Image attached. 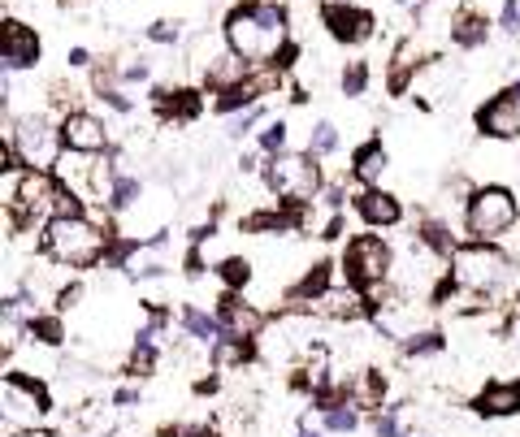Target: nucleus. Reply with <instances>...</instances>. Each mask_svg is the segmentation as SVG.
I'll return each instance as SVG.
<instances>
[{
  "instance_id": "nucleus-1",
  "label": "nucleus",
  "mask_w": 520,
  "mask_h": 437,
  "mask_svg": "<svg viewBox=\"0 0 520 437\" xmlns=\"http://www.w3.org/2000/svg\"><path fill=\"white\" fill-rule=\"evenodd\" d=\"M113 213L104 217H48L44 221V234H39V256L52 260L57 269H70V273H87V269H100L104 256H109V243H113Z\"/></svg>"
},
{
  "instance_id": "nucleus-2",
  "label": "nucleus",
  "mask_w": 520,
  "mask_h": 437,
  "mask_svg": "<svg viewBox=\"0 0 520 437\" xmlns=\"http://www.w3.org/2000/svg\"><path fill=\"white\" fill-rule=\"evenodd\" d=\"M226 44L252 65H265L291 39V5L286 0H239L221 22Z\"/></svg>"
},
{
  "instance_id": "nucleus-3",
  "label": "nucleus",
  "mask_w": 520,
  "mask_h": 437,
  "mask_svg": "<svg viewBox=\"0 0 520 437\" xmlns=\"http://www.w3.org/2000/svg\"><path fill=\"white\" fill-rule=\"evenodd\" d=\"M321 156L304 152H278L265 156L260 165V178H265L269 195H278L286 204H317V195L325 191V174H321Z\"/></svg>"
},
{
  "instance_id": "nucleus-4",
  "label": "nucleus",
  "mask_w": 520,
  "mask_h": 437,
  "mask_svg": "<svg viewBox=\"0 0 520 437\" xmlns=\"http://www.w3.org/2000/svg\"><path fill=\"white\" fill-rule=\"evenodd\" d=\"M520 221V195L503 182H481L473 187L464 204V230L468 238H481V243H499L503 234H512Z\"/></svg>"
},
{
  "instance_id": "nucleus-5",
  "label": "nucleus",
  "mask_w": 520,
  "mask_h": 437,
  "mask_svg": "<svg viewBox=\"0 0 520 437\" xmlns=\"http://www.w3.org/2000/svg\"><path fill=\"white\" fill-rule=\"evenodd\" d=\"M5 143L18 152V161L26 169H52L61 161L65 143H61V126L48 113H5Z\"/></svg>"
},
{
  "instance_id": "nucleus-6",
  "label": "nucleus",
  "mask_w": 520,
  "mask_h": 437,
  "mask_svg": "<svg viewBox=\"0 0 520 437\" xmlns=\"http://www.w3.org/2000/svg\"><path fill=\"white\" fill-rule=\"evenodd\" d=\"M338 273H343V282L351 290L369 295V290L386 286L395 277V251H390L382 234H351L343 256H338Z\"/></svg>"
},
{
  "instance_id": "nucleus-7",
  "label": "nucleus",
  "mask_w": 520,
  "mask_h": 437,
  "mask_svg": "<svg viewBox=\"0 0 520 437\" xmlns=\"http://www.w3.org/2000/svg\"><path fill=\"white\" fill-rule=\"evenodd\" d=\"M451 273L460 277V286L468 295H486L507 277V256L494 243H481V238H468L451 251Z\"/></svg>"
},
{
  "instance_id": "nucleus-8",
  "label": "nucleus",
  "mask_w": 520,
  "mask_h": 437,
  "mask_svg": "<svg viewBox=\"0 0 520 437\" xmlns=\"http://www.w3.org/2000/svg\"><path fill=\"white\" fill-rule=\"evenodd\" d=\"M317 13H321L325 35H330L338 48H360L377 35V13L356 5V0H321Z\"/></svg>"
},
{
  "instance_id": "nucleus-9",
  "label": "nucleus",
  "mask_w": 520,
  "mask_h": 437,
  "mask_svg": "<svg viewBox=\"0 0 520 437\" xmlns=\"http://www.w3.org/2000/svg\"><path fill=\"white\" fill-rule=\"evenodd\" d=\"M61 126V143L65 152H83V156H104L113 148V130L104 117H96L91 109H70L57 117Z\"/></svg>"
},
{
  "instance_id": "nucleus-10",
  "label": "nucleus",
  "mask_w": 520,
  "mask_h": 437,
  "mask_svg": "<svg viewBox=\"0 0 520 437\" xmlns=\"http://www.w3.org/2000/svg\"><path fill=\"white\" fill-rule=\"evenodd\" d=\"M39 57H44V39H39V31L9 13V18L0 22V70L26 74L39 65Z\"/></svg>"
},
{
  "instance_id": "nucleus-11",
  "label": "nucleus",
  "mask_w": 520,
  "mask_h": 437,
  "mask_svg": "<svg viewBox=\"0 0 520 437\" xmlns=\"http://www.w3.org/2000/svg\"><path fill=\"white\" fill-rule=\"evenodd\" d=\"M473 126L481 139H494V143H507V139H520V100L512 96V87L494 91L486 104H477L473 113Z\"/></svg>"
},
{
  "instance_id": "nucleus-12",
  "label": "nucleus",
  "mask_w": 520,
  "mask_h": 437,
  "mask_svg": "<svg viewBox=\"0 0 520 437\" xmlns=\"http://www.w3.org/2000/svg\"><path fill=\"white\" fill-rule=\"evenodd\" d=\"M148 100L165 126L200 122V113H204V87H187V83H174V87L161 83V87H152Z\"/></svg>"
},
{
  "instance_id": "nucleus-13",
  "label": "nucleus",
  "mask_w": 520,
  "mask_h": 437,
  "mask_svg": "<svg viewBox=\"0 0 520 437\" xmlns=\"http://www.w3.org/2000/svg\"><path fill=\"white\" fill-rule=\"evenodd\" d=\"M351 208H356V217L369 230H395V225H403V200L386 187H360L351 195Z\"/></svg>"
},
{
  "instance_id": "nucleus-14",
  "label": "nucleus",
  "mask_w": 520,
  "mask_h": 437,
  "mask_svg": "<svg viewBox=\"0 0 520 437\" xmlns=\"http://www.w3.org/2000/svg\"><path fill=\"white\" fill-rule=\"evenodd\" d=\"M421 70H425V35H403L395 44V52H390L386 91H390V96H408Z\"/></svg>"
},
{
  "instance_id": "nucleus-15",
  "label": "nucleus",
  "mask_w": 520,
  "mask_h": 437,
  "mask_svg": "<svg viewBox=\"0 0 520 437\" xmlns=\"http://www.w3.org/2000/svg\"><path fill=\"white\" fill-rule=\"evenodd\" d=\"M217 316H221V325H226V334H234V338H260L269 325V316L260 312L256 303H247L243 290H221Z\"/></svg>"
},
{
  "instance_id": "nucleus-16",
  "label": "nucleus",
  "mask_w": 520,
  "mask_h": 437,
  "mask_svg": "<svg viewBox=\"0 0 520 437\" xmlns=\"http://www.w3.org/2000/svg\"><path fill=\"white\" fill-rule=\"evenodd\" d=\"M351 182L356 187H382V178H386V169H390V152H386V143L382 139H364L351 148Z\"/></svg>"
},
{
  "instance_id": "nucleus-17",
  "label": "nucleus",
  "mask_w": 520,
  "mask_h": 437,
  "mask_svg": "<svg viewBox=\"0 0 520 437\" xmlns=\"http://www.w3.org/2000/svg\"><path fill=\"white\" fill-rule=\"evenodd\" d=\"M473 407L477 416L486 420H503V416H520V381H490L473 394Z\"/></svg>"
},
{
  "instance_id": "nucleus-18",
  "label": "nucleus",
  "mask_w": 520,
  "mask_h": 437,
  "mask_svg": "<svg viewBox=\"0 0 520 437\" xmlns=\"http://www.w3.org/2000/svg\"><path fill=\"white\" fill-rule=\"evenodd\" d=\"M247 74H252V61L239 57L234 48H226V52H221V57L200 74V87H204V91H213V96H217V91H226V87H239Z\"/></svg>"
},
{
  "instance_id": "nucleus-19",
  "label": "nucleus",
  "mask_w": 520,
  "mask_h": 437,
  "mask_svg": "<svg viewBox=\"0 0 520 437\" xmlns=\"http://www.w3.org/2000/svg\"><path fill=\"white\" fill-rule=\"evenodd\" d=\"M26 342H31V347H44V351H57L65 342V312L35 308L26 316Z\"/></svg>"
},
{
  "instance_id": "nucleus-20",
  "label": "nucleus",
  "mask_w": 520,
  "mask_h": 437,
  "mask_svg": "<svg viewBox=\"0 0 520 437\" xmlns=\"http://www.w3.org/2000/svg\"><path fill=\"white\" fill-rule=\"evenodd\" d=\"M447 44H451V48H460V52H477V48H486V44H490V18H486V13H477V9H464L460 18L451 22Z\"/></svg>"
},
{
  "instance_id": "nucleus-21",
  "label": "nucleus",
  "mask_w": 520,
  "mask_h": 437,
  "mask_svg": "<svg viewBox=\"0 0 520 437\" xmlns=\"http://www.w3.org/2000/svg\"><path fill=\"white\" fill-rule=\"evenodd\" d=\"M178 325L187 329V338H195L200 347H213V342L226 334L221 316H217V312H204L200 303H182V308H178Z\"/></svg>"
},
{
  "instance_id": "nucleus-22",
  "label": "nucleus",
  "mask_w": 520,
  "mask_h": 437,
  "mask_svg": "<svg viewBox=\"0 0 520 437\" xmlns=\"http://www.w3.org/2000/svg\"><path fill=\"white\" fill-rule=\"evenodd\" d=\"M117 416H122V407H117L109 399V407L104 403H87V407H78V416H74V425L83 437H109L117 429Z\"/></svg>"
},
{
  "instance_id": "nucleus-23",
  "label": "nucleus",
  "mask_w": 520,
  "mask_h": 437,
  "mask_svg": "<svg viewBox=\"0 0 520 437\" xmlns=\"http://www.w3.org/2000/svg\"><path fill=\"white\" fill-rule=\"evenodd\" d=\"M135 204H143V182H139L135 174H117L113 187H109V195H104V208H109L113 217H122V213H130Z\"/></svg>"
},
{
  "instance_id": "nucleus-24",
  "label": "nucleus",
  "mask_w": 520,
  "mask_h": 437,
  "mask_svg": "<svg viewBox=\"0 0 520 437\" xmlns=\"http://www.w3.org/2000/svg\"><path fill=\"white\" fill-rule=\"evenodd\" d=\"M213 273H217L221 290H247V286L256 282V264L247 260V256H221L213 264Z\"/></svg>"
},
{
  "instance_id": "nucleus-25",
  "label": "nucleus",
  "mask_w": 520,
  "mask_h": 437,
  "mask_svg": "<svg viewBox=\"0 0 520 437\" xmlns=\"http://www.w3.org/2000/svg\"><path fill=\"white\" fill-rule=\"evenodd\" d=\"M369 83H373V65L364 61V57L347 61V65H343V74H338V91H343L347 100H360L364 91H369Z\"/></svg>"
},
{
  "instance_id": "nucleus-26",
  "label": "nucleus",
  "mask_w": 520,
  "mask_h": 437,
  "mask_svg": "<svg viewBox=\"0 0 520 437\" xmlns=\"http://www.w3.org/2000/svg\"><path fill=\"white\" fill-rule=\"evenodd\" d=\"M447 351V334L442 329H416V334L403 342V355H412V360H425V355H442Z\"/></svg>"
},
{
  "instance_id": "nucleus-27",
  "label": "nucleus",
  "mask_w": 520,
  "mask_h": 437,
  "mask_svg": "<svg viewBox=\"0 0 520 437\" xmlns=\"http://www.w3.org/2000/svg\"><path fill=\"white\" fill-rule=\"evenodd\" d=\"M156 364H161V347L156 342H135L126 360V377H152Z\"/></svg>"
},
{
  "instance_id": "nucleus-28",
  "label": "nucleus",
  "mask_w": 520,
  "mask_h": 437,
  "mask_svg": "<svg viewBox=\"0 0 520 437\" xmlns=\"http://www.w3.org/2000/svg\"><path fill=\"white\" fill-rule=\"evenodd\" d=\"M325 420H321V429L325 433H356L360 429V407L356 403H338V407H330V412H321Z\"/></svg>"
},
{
  "instance_id": "nucleus-29",
  "label": "nucleus",
  "mask_w": 520,
  "mask_h": 437,
  "mask_svg": "<svg viewBox=\"0 0 520 437\" xmlns=\"http://www.w3.org/2000/svg\"><path fill=\"white\" fill-rule=\"evenodd\" d=\"M265 117H269V109H265V104H252V109H243V113H234V117H230L226 135H230L234 143H243L247 135H256V126L265 122Z\"/></svg>"
},
{
  "instance_id": "nucleus-30",
  "label": "nucleus",
  "mask_w": 520,
  "mask_h": 437,
  "mask_svg": "<svg viewBox=\"0 0 520 437\" xmlns=\"http://www.w3.org/2000/svg\"><path fill=\"white\" fill-rule=\"evenodd\" d=\"M286 143H291V126L282 122V117H273V122H265V130L256 135V148L265 152V156H278L286 152Z\"/></svg>"
},
{
  "instance_id": "nucleus-31",
  "label": "nucleus",
  "mask_w": 520,
  "mask_h": 437,
  "mask_svg": "<svg viewBox=\"0 0 520 437\" xmlns=\"http://www.w3.org/2000/svg\"><path fill=\"white\" fill-rule=\"evenodd\" d=\"M308 152L312 156H334L338 152V126L334 122H312V130H308Z\"/></svg>"
},
{
  "instance_id": "nucleus-32",
  "label": "nucleus",
  "mask_w": 520,
  "mask_h": 437,
  "mask_svg": "<svg viewBox=\"0 0 520 437\" xmlns=\"http://www.w3.org/2000/svg\"><path fill=\"white\" fill-rule=\"evenodd\" d=\"M143 35H148L152 44H161V48H174V44H182V22L178 18H156Z\"/></svg>"
},
{
  "instance_id": "nucleus-33",
  "label": "nucleus",
  "mask_w": 520,
  "mask_h": 437,
  "mask_svg": "<svg viewBox=\"0 0 520 437\" xmlns=\"http://www.w3.org/2000/svg\"><path fill=\"white\" fill-rule=\"evenodd\" d=\"M399 407H377L373 412V437H399Z\"/></svg>"
},
{
  "instance_id": "nucleus-34",
  "label": "nucleus",
  "mask_w": 520,
  "mask_h": 437,
  "mask_svg": "<svg viewBox=\"0 0 520 437\" xmlns=\"http://www.w3.org/2000/svg\"><path fill=\"white\" fill-rule=\"evenodd\" d=\"M499 31H503V35H520V0H503V9H499Z\"/></svg>"
},
{
  "instance_id": "nucleus-35",
  "label": "nucleus",
  "mask_w": 520,
  "mask_h": 437,
  "mask_svg": "<svg viewBox=\"0 0 520 437\" xmlns=\"http://www.w3.org/2000/svg\"><path fill=\"white\" fill-rule=\"evenodd\" d=\"M148 78H152V61L135 57L130 65H122V83H148Z\"/></svg>"
},
{
  "instance_id": "nucleus-36",
  "label": "nucleus",
  "mask_w": 520,
  "mask_h": 437,
  "mask_svg": "<svg viewBox=\"0 0 520 437\" xmlns=\"http://www.w3.org/2000/svg\"><path fill=\"white\" fill-rule=\"evenodd\" d=\"M100 100H104V104H109V109H113V113H135V100H130V96H126V91H122V87H113V91H104V96H100Z\"/></svg>"
},
{
  "instance_id": "nucleus-37",
  "label": "nucleus",
  "mask_w": 520,
  "mask_h": 437,
  "mask_svg": "<svg viewBox=\"0 0 520 437\" xmlns=\"http://www.w3.org/2000/svg\"><path fill=\"white\" fill-rule=\"evenodd\" d=\"M113 403H117V407H122V412H126V407L143 403V390H139V386H122V390H113Z\"/></svg>"
},
{
  "instance_id": "nucleus-38",
  "label": "nucleus",
  "mask_w": 520,
  "mask_h": 437,
  "mask_svg": "<svg viewBox=\"0 0 520 437\" xmlns=\"http://www.w3.org/2000/svg\"><path fill=\"white\" fill-rule=\"evenodd\" d=\"M65 65H70V70H87V65H91V52H87V48H70V52H65Z\"/></svg>"
},
{
  "instance_id": "nucleus-39",
  "label": "nucleus",
  "mask_w": 520,
  "mask_h": 437,
  "mask_svg": "<svg viewBox=\"0 0 520 437\" xmlns=\"http://www.w3.org/2000/svg\"><path fill=\"white\" fill-rule=\"evenodd\" d=\"M256 152H260V148H256ZM256 152H243V156H239V174H256V169L265 165V161H256Z\"/></svg>"
},
{
  "instance_id": "nucleus-40",
  "label": "nucleus",
  "mask_w": 520,
  "mask_h": 437,
  "mask_svg": "<svg viewBox=\"0 0 520 437\" xmlns=\"http://www.w3.org/2000/svg\"><path fill=\"white\" fill-rule=\"evenodd\" d=\"M295 437H325V429H312L308 420H304V425H299V433H295Z\"/></svg>"
},
{
  "instance_id": "nucleus-41",
  "label": "nucleus",
  "mask_w": 520,
  "mask_h": 437,
  "mask_svg": "<svg viewBox=\"0 0 520 437\" xmlns=\"http://www.w3.org/2000/svg\"><path fill=\"white\" fill-rule=\"evenodd\" d=\"M512 96H516V100H520V78H516V83H512Z\"/></svg>"
},
{
  "instance_id": "nucleus-42",
  "label": "nucleus",
  "mask_w": 520,
  "mask_h": 437,
  "mask_svg": "<svg viewBox=\"0 0 520 437\" xmlns=\"http://www.w3.org/2000/svg\"><path fill=\"white\" fill-rule=\"evenodd\" d=\"M516 169H520V156H516Z\"/></svg>"
}]
</instances>
